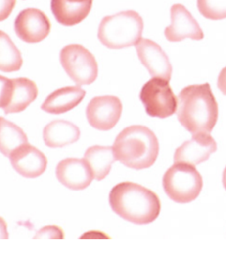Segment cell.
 <instances>
[{
	"label": "cell",
	"instance_id": "26",
	"mask_svg": "<svg viewBox=\"0 0 226 254\" xmlns=\"http://www.w3.org/2000/svg\"><path fill=\"white\" fill-rule=\"evenodd\" d=\"M218 87L223 94L226 96V66L224 67L218 75Z\"/></svg>",
	"mask_w": 226,
	"mask_h": 254
},
{
	"label": "cell",
	"instance_id": "18",
	"mask_svg": "<svg viewBox=\"0 0 226 254\" xmlns=\"http://www.w3.org/2000/svg\"><path fill=\"white\" fill-rule=\"evenodd\" d=\"M12 83L11 98L6 107L3 108L6 115L24 111L36 100L38 95L37 84L28 78L12 79Z\"/></svg>",
	"mask_w": 226,
	"mask_h": 254
},
{
	"label": "cell",
	"instance_id": "19",
	"mask_svg": "<svg viewBox=\"0 0 226 254\" xmlns=\"http://www.w3.org/2000/svg\"><path fill=\"white\" fill-rule=\"evenodd\" d=\"M84 160L90 168L94 179L102 181L111 172V166L116 160L113 148L94 145L87 149Z\"/></svg>",
	"mask_w": 226,
	"mask_h": 254
},
{
	"label": "cell",
	"instance_id": "23",
	"mask_svg": "<svg viewBox=\"0 0 226 254\" xmlns=\"http://www.w3.org/2000/svg\"><path fill=\"white\" fill-rule=\"evenodd\" d=\"M12 88V80L0 75V108H4L8 104Z\"/></svg>",
	"mask_w": 226,
	"mask_h": 254
},
{
	"label": "cell",
	"instance_id": "17",
	"mask_svg": "<svg viewBox=\"0 0 226 254\" xmlns=\"http://www.w3.org/2000/svg\"><path fill=\"white\" fill-rule=\"evenodd\" d=\"M81 132L74 123L65 120H55L47 124L43 132L45 144L49 148H61L76 143Z\"/></svg>",
	"mask_w": 226,
	"mask_h": 254
},
{
	"label": "cell",
	"instance_id": "1",
	"mask_svg": "<svg viewBox=\"0 0 226 254\" xmlns=\"http://www.w3.org/2000/svg\"><path fill=\"white\" fill-rule=\"evenodd\" d=\"M179 122L193 135L210 134L218 118V105L206 82L190 85L181 90L178 98Z\"/></svg>",
	"mask_w": 226,
	"mask_h": 254
},
{
	"label": "cell",
	"instance_id": "3",
	"mask_svg": "<svg viewBox=\"0 0 226 254\" xmlns=\"http://www.w3.org/2000/svg\"><path fill=\"white\" fill-rule=\"evenodd\" d=\"M112 148L116 160L136 170L150 168L159 154L156 134L143 125L124 128L116 137Z\"/></svg>",
	"mask_w": 226,
	"mask_h": 254
},
{
	"label": "cell",
	"instance_id": "11",
	"mask_svg": "<svg viewBox=\"0 0 226 254\" xmlns=\"http://www.w3.org/2000/svg\"><path fill=\"white\" fill-rule=\"evenodd\" d=\"M171 25L165 30L166 39L170 42H181L185 38L202 40L204 34L197 21L183 4H173L171 8Z\"/></svg>",
	"mask_w": 226,
	"mask_h": 254
},
{
	"label": "cell",
	"instance_id": "2",
	"mask_svg": "<svg viewBox=\"0 0 226 254\" xmlns=\"http://www.w3.org/2000/svg\"><path fill=\"white\" fill-rule=\"evenodd\" d=\"M111 209L125 221L137 225L149 224L159 216L160 199L151 190L133 182H122L111 189Z\"/></svg>",
	"mask_w": 226,
	"mask_h": 254
},
{
	"label": "cell",
	"instance_id": "16",
	"mask_svg": "<svg viewBox=\"0 0 226 254\" xmlns=\"http://www.w3.org/2000/svg\"><path fill=\"white\" fill-rule=\"evenodd\" d=\"M86 91L79 86H68L55 90L46 98L42 110L51 115H62L74 109L83 101Z\"/></svg>",
	"mask_w": 226,
	"mask_h": 254
},
{
	"label": "cell",
	"instance_id": "9",
	"mask_svg": "<svg viewBox=\"0 0 226 254\" xmlns=\"http://www.w3.org/2000/svg\"><path fill=\"white\" fill-rule=\"evenodd\" d=\"M50 22L45 12L37 8L21 11L14 22L18 37L28 44H37L45 40L50 32Z\"/></svg>",
	"mask_w": 226,
	"mask_h": 254
},
{
	"label": "cell",
	"instance_id": "8",
	"mask_svg": "<svg viewBox=\"0 0 226 254\" xmlns=\"http://www.w3.org/2000/svg\"><path fill=\"white\" fill-rule=\"evenodd\" d=\"M122 109V103L116 96L95 97L87 107V119L91 127L108 131L119 123Z\"/></svg>",
	"mask_w": 226,
	"mask_h": 254
},
{
	"label": "cell",
	"instance_id": "28",
	"mask_svg": "<svg viewBox=\"0 0 226 254\" xmlns=\"http://www.w3.org/2000/svg\"><path fill=\"white\" fill-rule=\"evenodd\" d=\"M223 185H224V188L226 190V167L223 173Z\"/></svg>",
	"mask_w": 226,
	"mask_h": 254
},
{
	"label": "cell",
	"instance_id": "5",
	"mask_svg": "<svg viewBox=\"0 0 226 254\" xmlns=\"http://www.w3.org/2000/svg\"><path fill=\"white\" fill-rule=\"evenodd\" d=\"M163 187L170 199L179 204H187L200 195L203 180L193 165L179 162L165 172Z\"/></svg>",
	"mask_w": 226,
	"mask_h": 254
},
{
	"label": "cell",
	"instance_id": "15",
	"mask_svg": "<svg viewBox=\"0 0 226 254\" xmlns=\"http://www.w3.org/2000/svg\"><path fill=\"white\" fill-rule=\"evenodd\" d=\"M93 0H51V12L60 24L67 27L81 23L92 8Z\"/></svg>",
	"mask_w": 226,
	"mask_h": 254
},
{
	"label": "cell",
	"instance_id": "25",
	"mask_svg": "<svg viewBox=\"0 0 226 254\" xmlns=\"http://www.w3.org/2000/svg\"><path fill=\"white\" fill-rule=\"evenodd\" d=\"M16 4V0H0V21L8 18Z\"/></svg>",
	"mask_w": 226,
	"mask_h": 254
},
{
	"label": "cell",
	"instance_id": "7",
	"mask_svg": "<svg viewBox=\"0 0 226 254\" xmlns=\"http://www.w3.org/2000/svg\"><path fill=\"white\" fill-rule=\"evenodd\" d=\"M140 99L146 113L151 117L164 119L177 111V97L168 81L162 78L153 77L146 82L140 90Z\"/></svg>",
	"mask_w": 226,
	"mask_h": 254
},
{
	"label": "cell",
	"instance_id": "27",
	"mask_svg": "<svg viewBox=\"0 0 226 254\" xmlns=\"http://www.w3.org/2000/svg\"><path fill=\"white\" fill-rule=\"evenodd\" d=\"M8 238L7 224L3 218L0 217V239H7Z\"/></svg>",
	"mask_w": 226,
	"mask_h": 254
},
{
	"label": "cell",
	"instance_id": "13",
	"mask_svg": "<svg viewBox=\"0 0 226 254\" xmlns=\"http://www.w3.org/2000/svg\"><path fill=\"white\" fill-rule=\"evenodd\" d=\"M56 176L62 185L73 190L86 189L94 179L90 168L84 159L75 158L61 160L56 168Z\"/></svg>",
	"mask_w": 226,
	"mask_h": 254
},
{
	"label": "cell",
	"instance_id": "14",
	"mask_svg": "<svg viewBox=\"0 0 226 254\" xmlns=\"http://www.w3.org/2000/svg\"><path fill=\"white\" fill-rule=\"evenodd\" d=\"M9 158L12 168L25 178L40 177L45 171L48 164L46 156L29 144L22 145L12 152Z\"/></svg>",
	"mask_w": 226,
	"mask_h": 254
},
{
	"label": "cell",
	"instance_id": "12",
	"mask_svg": "<svg viewBox=\"0 0 226 254\" xmlns=\"http://www.w3.org/2000/svg\"><path fill=\"white\" fill-rule=\"evenodd\" d=\"M218 149V145L210 134L193 135L192 139L186 141L178 148L174 153L175 163L199 165L209 160L210 156Z\"/></svg>",
	"mask_w": 226,
	"mask_h": 254
},
{
	"label": "cell",
	"instance_id": "21",
	"mask_svg": "<svg viewBox=\"0 0 226 254\" xmlns=\"http://www.w3.org/2000/svg\"><path fill=\"white\" fill-rule=\"evenodd\" d=\"M22 64L21 52L8 35L0 30V71L4 73L16 72L21 69Z\"/></svg>",
	"mask_w": 226,
	"mask_h": 254
},
{
	"label": "cell",
	"instance_id": "10",
	"mask_svg": "<svg viewBox=\"0 0 226 254\" xmlns=\"http://www.w3.org/2000/svg\"><path fill=\"white\" fill-rule=\"evenodd\" d=\"M136 47L139 60L152 77L162 78L168 82L171 80L173 66L160 45L148 38H141Z\"/></svg>",
	"mask_w": 226,
	"mask_h": 254
},
{
	"label": "cell",
	"instance_id": "20",
	"mask_svg": "<svg viewBox=\"0 0 226 254\" xmlns=\"http://www.w3.org/2000/svg\"><path fill=\"white\" fill-rule=\"evenodd\" d=\"M29 143L22 128L4 117H0V152L10 157L22 145Z\"/></svg>",
	"mask_w": 226,
	"mask_h": 254
},
{
	"label": "cell",
	"instance_id": "6",
	"mask_svg": "<svg viewBox=\"0 0 226 254\" xmlns=\"http://www.w3.org/2000/svg\"><path fill=\"white\" fill-rule=\"evenodd\" d=\"M59 57L66 74L78 85H90L98 76L95 56L83 45H66L61 50Z\"/></svg>",
	"mask_w": 226,
	"mask_h": 254
},
{
	"label": "cell",
	"instance_id": "22",
	"mask_svg": "<svg viewBox=\"0 0 226 254\" xmlns=\"http://www.w3.org/2000/svg\"><path fill=\"white\" fill-rule=\"evenodd\" d=\"M197 7L206 19L219 21L226 18V0H197Z\"/></svg>",
	"mask_w": 226,
	"mask_h": 254
},
{
	"label": "cell",
	"instance_id": "24",
	"mask_svg": "<svg viewBox=\"0 0 226 254\" xmlns=\"http://www.w3.org/2000/svg\"><path fill=\"white\" fill-rule=\"evenodd\" d=\"M36 238H64V233L58 226H47L39 230Z\"/></svg>",
	"mask_w": 226,
	"mask_h": 254
},
{
	"label": "cell",
	"instance_id": "4",
	"mask_svg": "<svg viewBox=\"0 0 226 254\" xmlns=\"http://www.w3.org/2000/svg\"><path fill=\"white\" fill-rule=\"evenodd\" d=\"M144 22L136 11H124L103 18L99 25L98 39L110 49L136 45L143 32Z\"/></svg>",
	"mask_w": 226,
	"mask_h": 254
}]
</instances>
